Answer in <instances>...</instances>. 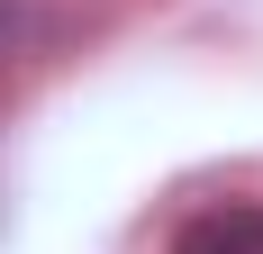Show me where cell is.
Listing matches in <instances>:
<instances>
[{"instance_id": "6da1fadb", "label": "cell", "mask_w": 263, "mask_h": 254, "mask_svg": "<svg viewBox=\"0 0 263 254\" xmlns=\"http://www.w3.org/2000/svg\"><path fill=\"white\" fill-rule=\"evenodd\" d=\"M173 254H263V209L254 200H218L200 218H182Z\"/></svg>"}]
</instances>
